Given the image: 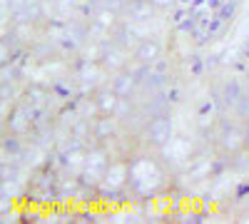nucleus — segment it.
Here are the masks:
<instances>
[{"mask_svg":"<svg viewBox=\"0 0 249 224\" xmlns=\"http://www.w3.org/2000/svg\"><path fill=\"white\" fill-rule=\"evenodd\" d=\"M214 142H217V150L224 157H232V155L242 152L249 145V135H247L244 122L242 120H237V122H222Z\"/></svg>","mask_w":249,"mask_h":224,"instance_id":"5","label":"nucleus"},{"mask_svg":"<svg viewBox=\"0 0 249 224\" xmlns=\"http://www.w3.org/2000/svg\"><path fill=\"white\" fill-rule=\"evenodd\" d=\"M207 174H210V162L202 159V157H195V159L190 162V167H187V177H190L192 182H199V179H204Z\"/></svg>","mask_w":249,"mask_h":224,"instance_id":"16","label":"nucleus"},{"mask_svg":"<svg viewBox=\"0 0 249 224\" xmlns=\"http://www.w3.org/2000/svg\"><path fill=\"white\" fill-rule=\"evenodd\" d=\"M150 3H152V5L157 8V10H167V8H170V5L175 3V0H150Z\"/></svg>","mask_w":249,"mask_h":224,"instance_id":"18","label":"nucleus"},{"mask_svg":"<svg viewBox=\"0 0 249 224\" xmlns=\"http://www.w3.org/2000/svg\"><path fill=\"white\" fill-rule=\"evenodd\" d=\"M120 95L107 85V87H97L95 95H92V105L97 110V115H115L117 107H120Z\"/></svg>","mask_w":249,"mask_h":224,"instance_id":"13","label":"nucleus"},{"mask_svg":"<svg viewBox=\"0 0 249 224\" xmlns=\"http://www.w3.org/2000/svg\"><path fill=\"white\" fill-rule=\"evenodd\" d=\"M130 185V159L124 157H115L110 162V167L102 177V182L97 185V194H102L105 199L110 197H120Z\"/></svg>","mask_w":249,"mask_h":224,"instance_id":"3","label":"nucleus"},{"mask_svg":"<svg viewBox=\"0 0 249 224\" xmlns=\"http://www.w3.org/2000/svg\"><path fill=\"white\" fill-rule=\"evenodd\" d=\"M28 0H5V10H15V8H20V5H25Z\"/></svg>","mask_w":249,"mask_h":224,"instance_id":"19","label":"nucleus"},{"mask_svg":"<svg viewBox=\"0 0 249 224\" xmlns=\"http://www.w3.org/2000/svg\"><path fill=\"white\" fill-rule=\"evenodd\" d=\"M160 157L164 162V167H172V170H187L190 167V162L197 157L195 152V145H192V139L190 137H172L167 142V147H162L160 150Z\"/></svg>","mask_w":249,"mask_h":224,"instance_id":"6","label":"nucleus"},{"mask_svg":"<svg viewBox=\"0 0 249 224\" xmlns=\"http://www.w3.org/2000/svg\"><path fill=\"white\" fill-rule=\"evenodd\" d=\"M110 152L105 145H100V142H95V147H88L85 152V165H82V172L77 177V185L80 187H88V190H97V185L102 182V177H105L107 167H110Z\"/></svg>","mask_w":249,"mask_h":224,"instance_id":"2","label":"nucleus"},{"mask_svg":"<svg viewBox=\"0 0 249 224\" xmlns=\"http://www.w3.org/2000/svg\"><path fill=\"white\" fill-rule=\"evenodd\" d=\"M155 13H157V8L150 3V0H130L122 15L127 17L130 23H147V20H152Z\"/></svg>","mask_w":249,"mask_h":224,"instance_id":"14","label":"nucleus"},{"mask_svg":"<svg viewBox=\"0 0 249 224\" xmlns=\"http://www.w3.org/2000/svg\"><path fill=\"white\" fill-rule=\"evenodd\" d=\"M244 127H247V135H249V117L244 120Z\"/></svg>","mask_w":249,"mask_h":224,"instance_id":"20","label":"nucleus"},{"mask_svg":"<svg viewBox=\"0 0 249 224\" xmlns=\"http://www.w3.org/2000/svg\"><path fill=\"white\" fill-rule=\"evenodd\" d=\"M160 57H162V43H160L157 37L144 35V37H140V43L132 48V60H135L140 68H152V65H157Z\"/></svg>","mask_w":249,"mask_h":224,"instance_id":"10","label":"nucleus"},{"mask_svg":"<svg viewBox=\"0 0 249 224\" xmlns=\"http://www.w3.org/2000/svg\"><path fill=\"white\" fill-rule=\"evenodd\" d=\"M142 137H144V145L152 147L155 152H160L162 147H167V142L175 137V125H172L170 112L152 115L147 120V125L142 127Z\"/></svg>","mask_w":249,"mask_h":224,"instance_id":"4","label":"nucleus"},{"mask_svg":"<svg viewBox=\"0 0 249 224\" xmlns=\"http://www.w3.org/2000/svg\"><path fill=\"white\" fill-rule=\"evenodd\" d=\"M164 177H167V167L164 162L150 155H140L130 159V185L127 190L135 192L137 197H152L162 190Z\"/></svg>","mask_w":249,"mask_h":224,"instance_id":"1","label":"nucleus"},{"mask_svg":"<svg viewBox=\"0 0 249 224\" xmlns=\"http://www.w3.org/2000/svg\"><path fill=\"white\" fill-rule=\"evenodd\" d=\"M230 165H232L234 172H239V174H249V150L244 147L242 152L232 155V157H230Z\"/></svg>","mask_w":249,"mask_h":224,"instance_id":"17","label":"nucleus"},{"mask_svg":"<svg viewBox=\"0 0 249 224\" xmlns=\"http://www.w3.org/2000/svg\"><path fill=\"white\" fill-rule=\"evenodd\" d=\"M120 125L122 122L117 115H97V120H92V139L100 145H107L120 135Z\"/></svg>","mask_w":249,"mask_h":224,"instance_id":"11","label":"nucleus"},{"mask_svg":"<svg viewBox=\"0 0 249 224\" xmlns=\"http://www.w3.org/2000/svg\"><path fill=\"white\" fill-rule=\"evenodd\" d=\"M43 0H28L25 5H20L15 10H10V20L13 25H33L35 20L43 17Z\"/></svg>","mask_w":249,"mask_h":224,"instance_id":"12","label":"nucleus"},{"mask_svg":"<svg viewBox=\"0 0 249 224\" xmlns=\"http://www.w3.org/2000/svg\"><path fill=\"white\" fill-rule=\"evenodd\" d=\"M97 63L107 70V75H115V72H120V70H124L127 68V48L124 45H120L117 40H105V43L100 45V55H97Z\"/></svg>","mask_w":249,"mask_h":224,"instance_id":"7","label":"nucleus"},{"mask_svg":"<svg viewBox=\"0 0 249 224\" xmlns=\"http://www.w3.org/2000/svg\"><path fill=\"white\" fill-rule=\"evenodd\" d=\"M244 90H247V87L239 83V80H227L224 87H222V105L230 107V110H234V105L239 103V97L244 95Z\"/></svg>","mask_w":249,"mask_h":224,"instance_id":"15","label":"nucleus"},{"mask_svg":"<svg viewBox=\"0 0 249 224\" xmlns=\"http://www.w3.org/2000/svg\"><path fill=\"white\" fill-rule=\"evenodd\" d=\"M144 70H147V68H142L140 72H135V70H130V68H124V70L115 72L110 87H112L122 100H135V95L140 92V85H142V75H144Z\"/></svg>","mask_w":249,"mask_h":224,"instance_id":"9","label":"nucleus"},{"mask_svg":"<svg viewBox=\"0 0 249 224\" xmlns=\"http://www.w3.org/2000/svg\"><path fill=\"white\" fill-rule=\"evenodd\" d=\"M35 117H37V112L25 103V100H23V103H15L13 110L8 112V130H10V135L25 137L28 132H33Z\"/></svg>","mask_w":249,"mask_h":224,"instance_id":"8","label":"nucleus"}]
</instances>
